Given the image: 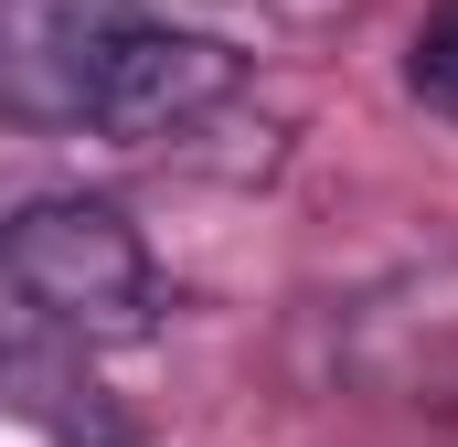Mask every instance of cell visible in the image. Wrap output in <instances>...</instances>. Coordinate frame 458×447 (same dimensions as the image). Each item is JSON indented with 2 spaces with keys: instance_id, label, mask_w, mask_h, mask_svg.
<instances>
[{
  "instance_id": "7a4b0ae2",
  "label": "cell",
  "mask_w": 458,
  "mask_h": 447,
  "mask_svg": "<svg viewBox=\"0 0 458 447\" xmlns=\"http://www.w3.org/2000/svg\"><path fill=\"white\" fill-rule=\"evenodd\" d=\"M0 288L75 351H117L160 331V266L139 224L97 192H43L0 224Z\"/></svg>"
},
{
  "instance_id": "277c9868",
  "label": "cell",
  "mask_w": 458,
  "mask_h": 447,
  "mask_svg": "<svg viewBox=\"0 0 458 447\" xmlns=\"http://www.w3.org/2000/svg\"><path fill=\"white\" fill-rule=\"evenodd\" d=\"M245 97V54L225 32H192V21H160L139 11L128 43L107 64V97H97V139L117 149H160V139H192Z\"/></svg>"
},
{
  "instance_id": "3957f363",
  "label": "cell",
  "mask_w": 458,
  "mask_h": 447,
  "mask_svg": "<svg viewBox=\"0 0 458 447\" xmlns=\"http://www.w3.org/2000/svg\"><path fill=\"white\" fill-rule=\"evenodd\" d=\"M139 0H0V128L97 139V97Z\"/></svg>"
},
{
  "instance_id": "6da1fadb",
  "label": "cell",
  "mask_w": 458,
  "mask_h": 447,
  "mask_svg": "<svg viewBox=\"0 0 458 447\" xmlns=\"http://www.w3.org/2000/svg\"><path fill=\"white\" fill-rule=\"evenodd\" d=\"M299 384L394 416H458V245L405 256L299 320Z\"/></svg>"
},
{
  "instance_id": "5b68a950",
  "label": "cell",
  "mask_w": 458,
  "mask_h": 447,
  "mask_svg": "<svg viewBox=\"0 0 458 447\" xmlns=\"http://www.w3.org/2000/svg\"><path fill=\"white\" fill-rule=\"evenodd\" d=\"M405 97L458 128V0H437V11L416 21V43H405Z\"/></svg>"
}]
</instances>
